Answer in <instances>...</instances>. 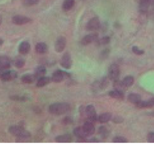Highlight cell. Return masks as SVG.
I'll list each match as a JSON object with an SVG mask.
<instances>
[{"label": "cell", "mask_w": 154, "mask_h": 156, "mask_svg": "<svg viewBox=\"0 0 154 156\" xmlns=\"http://www.w3.org/2000/svg\"><path fill=\"white\" fill-rule=\"evenodd\" d=\"M120 68L118 65L114 63L110 66L108 70V77L109 80L116 81L119 80L120 77Z\"/></svg>", "instance_id": "3"}, {"label": "cell", "mask_w": 154, "mask_h": 156, "mask_svg": "<svg viewBox=\"0 0 154 156\" xmlns=\"http://www.w3.org/2000/svg\"><path fill=\"white\" fill-rule=\"evenodd\" d=\"M87 142H89V143H98V142H100V140H98L96 138H92L90 140H89L87 141Z\"/></svg>", "instance_id": "38"}, {"label": "cell", "mask_w": 154, "mask_h": 156, "mask_svg": "<svg viewBox=\"0 0 154 156\" xmlns=\"http://www.w3.org/2000/svg\"><path fill=\"white\" fill-rule=\"evenodd\" d=\"M2 23V16L0 15V26L1 25Z\"/></svg>", "instance_id": "44"}, {"label": "cell", "mask_w": 154, "mask_h": 156, "mask_svg": "<svg viewBox=\"0 0 154 156\" xmlns=\"http://www.w3.org/2000/svg\"><path fill=\"white\" fill-rule=\"evenodd\" d=\"M128 100L132 104H136L141 101V96L136 93H131L128 96Z\"/></svg>", "instance_id": "23"}, {"label": "cell", "mask_w": 154, "mask_h": 156, "mask_svg": "<svg viewBox=\"0 0 154 156\" xmlns=\"http://www.w3.org/2000/svg\"><path fill=\"white\" fill-rule=\"evenodd\" d=\"M132 51L134 52L135 54L138 55H142V54H143L145 53V51H144V50H140V49L138 48V47H135V46L132 47Z\"/></svg>", "instance_id": "35"}, {"label": "cell", "mask_w": 154, "mask_h": 156, "mask_svg": "<svg viewBox=\"0 0 154 156\" xmlns=\"http://www.w3.org/2000/svg\"><path fill=\"white\" fill-rule=\"evenodd\" d=\"M18 77V74L16 71H5L0 78L4 81H12Z\"/></svg>", "instance_id": "12"}, {"label": "cell", "mask_w": 154, "mask_h": 156, "mask_svg": "<svg viewBox=\"0 0 154 156\" xmlns=\"http://www.w3.org/2000/svg\"><path fill=\"white\" fill-rule=\"evenodd\" d=\"M26 65V61L21 57H17L15 60V66L17 68H22Z\"/></svg>", "instance_id": "31"}, {"label": "cell", "mask_w": 154, "mask_h": 156, "mask_svg": "<svg viewBox=\"0 0 154 156\" xmlns=\"http://www.w3.org/2000/svg\"><path fill=\"white\" fill-rule=\"evenodd\" d=\"M37 78L33 74H26L21 77V80L23 83L26 84H31L34 83Z\"/></svg>", "instance_id": "22"}, {"label": "cell", "mask_w": 154, "mask_h": 156, "mask_svg": "<svg viewBox=\"0 0 154 156\" xmlns=\"http://www.w3.org/2000/svg\"><path fill=\"white\" fill-rule=\"evenodd\" d=\"M46 73H47L46 68L44 66H39L35 69L34 74L37 79H39L42 77L45 76Z\"/></svg>", "instance_id": "19"}, {"label": "cell", "mask_w": 154, "mask_h": 156, "mask_svg": "<svg viewBox=\"0 0 154 156\" xmlns=\"http://www.w3.org/2000/svg\"><path fill=\"white\" fill-rule=\"evenodd\" d=\"M71 109L70 105L67 103H56L50 105V112L55 115H61L68 113Z\"/></svg>", "instance_id": "1"}, {"label": "cell", "mask_w": 154, "mask_h": 156, "mask_svg": "<svg viewBox=\"0 0 154 156\" xmlns=\"http://www.w3.org/2000/svg\"><path fill=\"white\" fill-rule=\"evenodd\" d=\"M109 53V50H105L103 51L102 52V55H101V57H103V58H105V57H107V56L108 55V54Z\"/></svg>", "instance_id": "39"}, {"label": "cell", "mask_w": 154, "mask_h": 156, "mask_svg": "<svg viewBox=\"0 0 154 156\" xmlns=\"http://www.w3.org/2000/svg\"><path fill=\"white\" fill-rule=\"evenodd\" d=\"M147 141L149 143H154V132H150L148 134Z\"/></svg>", "instance_id": "37"}, {"label": "cell", "mask_w": 154, "mask_h": 156, "mask_svg": "<svg viewBox=\"0 0 154 156\" xmlns=\"http://www.w3.org/2000/svg\"><path fill=\"white\" fill-rule=\"evenodd\" d=\"M150 6V0H139V12L140 14L146 15Z\"/></svg>", "instance_id": "13"}, {"label": "cell", "mask_w": 154, "mask_h": 156, "mask_svg": "<svg viewBox=\"0 0 154 156\" xmlns=\"http://www.w3.org/2000/svg\"><path fill=\"white\" fill-rule=\"evenodd\" d=\"M108 95L112 98H114L117 100H123L125 98L124 92L116 90V89L113 90H111L108 93Z\"/></svg>", "instance_id": "17"}, {"label": "cell", "mask_w": 154, "mask_h": 156, "mask_svg": "<svg viewBox=\"0 0 154 156\" xmlns=\"http://www.w3.org/2000/svg\"><path fill=\"white\" fill-rule=\"evenodd\" d=\"M150 4L154 10V0H150Z\"/></svg>", "instance_id": "41"}, {"label": "cell", "mask_w": 154, "mask_h": 156, "mask_svg": "<svg viewBox=\"0 0 154 156\" xmlns=\"http://www.w3.org/2000/svg\"><path fill=\"white\" fill-rule=\"evenodd\" d=\"M75 4V0H64L62 4V9L64 11L67 12L72 9Z\"/></svg>", "instance_id": "26"}, {"label": "cell", "mask_w": 154, "mask_h": 156, "mask_svg": "<svg viewBox=\"0 0 154 156\" xmlns=\"http://www.w3.org/2000/svg\"><path fill=\"white\" fill-rule=\"evenodd\" d=\"M82 127L87 137L92 136L95 132V128L94 127V125L92 122L89 121L86 122Z\"/></svg>", "instance_id": "14"}, {"label": "cell", "mask_w": 154, "mask_h": 156, "mask_svg": "<svg viewBox=\"0 0 154 156\" xmlns=\"http://www.w3.org/2000/svg\"><path fill=\"white\" fill-rule=\"evenodd\" d=\"M86 114L89 121L95 122L98 121V115L95 107L93 105H89L86 107Z\"/></svg>", "instance_id": "5"}, {"label": "cell", "mask_w": 154, "mask_h": 156, "mask_svg": "<svg viewBox=\"0 0 154 156\" xmlns=\"http://www.w3.org/2000/svg\"><path fill=\"white\" fill-rule=\"evenodd\" d=\"M66 45V39L64 36L58 37L55 43V50L57 52H63Z\"/></svg>", "instance_id": "9"}, {"label": "cell", "mask_w": 154, "mask_h": 156, "mask_svg": "<svg viewBox=\"0 0 154 156\" xmlns=\"http://www.w3.org/2000/svg\"><path fill=\"white\" fill-rule=\"evenodd\" d=\"M73 122V119L70 116H66L62 120V123L64 125H70Z\"/></svg>", "instance_id": "34"}, {"label": "cell", "mask_w": 154, "mask_h": 156, "mask_svg": "<svg viewBox=\"0 0 154 156\" xmlns=\"http://www.w3.org/2000/svg\"><path fill=\"white\" fill-rule=\"evenodd\" d=\"M3 43H4L3 40H2V39H1V38H0V46H1V45L3 44Z\"/></svg>", "instance_id": "43"}, {"label": "cell", "mask_w": 154, "mask_h": 156, "mask_svg": "<svg viewBox=\"0 0 154 156\" xmlns=\"http://www.w3.org/2000/svg\"><path fill=\"white\" fill-rule=\"evenodd\" d=\"M30 49H31L30 44H29V42L26 41L22 42L18 47L19 52L23 55L27 54L28 52H30Z\"/></svg>", "instance_id": "16"}, {"label": "cell", "mask_w": 154, "mask_h": 156, "mask_svg": "<svg viewBox=\"0 0 154 156\" xmlns=\"http://www.w3.org/2000/svg\"><path fill=\"white\" fill-rule=\"evenodd\" d=\"M70 77L71 74L69 73L61 70H57L52 74L51 81L56 83H59L62 82L63 80L68 79Z\"/></svg>", "instance_id": "4"}, {"label": "cell", "mask_w": 154, "mask_h": 156, "mask_svg": "<svg viewBox=\"0 0 154 156\" xmlns=\"http://www.w3.org/2000/svg\"><path fill=\"white\" fill-rule=\"evenodd\" d=\"M72 137L70 134L60 135L55 137V140L58 143H68L72 142Z\"/></svg>", "instance_id": "18"}, {"label": "cell", "mask_w": 154, "mask_h": 156, "mask_svg": "<svg viewBox=\"0 0 154 156\" xmlns=\"http://www.w3.org/2000/svg\"><path fill=\"white\" fill-rule=\"evenodd\" d=\"M110 42V37L109 36H104L101 39H98L95 43L98 46H102L108 44Z\"/></svg>", "instance_id": "28"}, {"label": "cell", "mask_w": 154, "mask_h": 156, "mask_svg": "<svg viewBox=\"0 0 154 156\" xmlns=\"http://www.w3.org/2000/svg\"><path fill=\"white\" fill-rule=\"evenodd\" d=\"M98 37V34L96 33L87 34L82 39L81 44L84 46L88 45L93 42H95L99 39Z\"/></svg>", "instance_id": "8"}, {"label": "cell", "mask_w": 154, "mask_h": 156, "mask_svg": "<svg viewBox=\"0 0 154 156\" xmlns=\"http://www.w3.org/2000/svg\"><path fill=\"white\" fill-rule=\"evenodd\" d=\"M9 132L14 136L17 137L18 139L25 140L31 137V133L25 130L23 127L18 126H12L9 127Z\"/></svg>", "instance_id": "2"}, {"label": "cell", "mask_w": 154, "mask_h": 156, "mask_svg": "<svg viewBox=\"0 0 154 156\" xmlns=\"http://www.w3.org/2000/svg\"><path fill=\"white\" fill-rule=\"evenodd\" d=\"M51 81V78L49 77L44 76L40 78L37 79V82L36 84V86L38 87H42L45 86L46 85L48 84Z\"/></svg>", "instance_id": "20"}, {"label": "cell", "mask_w": 154, "mask_h": 156, "mask_svg": "<svg viewBox=\"0 0 154 156\" xmlns=\"http://www.w3.org/2000/svg\"><path fill=\"white\" fill-rule=\"evenodd\" d=\"M5 71V70H4V69H2L1 67H0V77H1V76L2 75V74L4 73Z\"/></svg>", "instance_id": "42"}, {"label": "cell", "mask_w": 154, "mask_h": 156, "mask_svg": "<svg viewBox=\"0 0 154 156\" xmlns=\"http://www.w3.org/2000/svg\"><path fill=\"white\" fill-rule=\"evenodd\" d=\"M98 134L103 139H106L108 137V131L104 126H101L98 129Z\"/></svg>", "instance_id": "30"}, {"label": "cell", "mask_w": 154, "mask_h": 156, "mask_svg": "<svg viewBox=\"0 0 154 156\" xmlns=\"http://www.w3.org/2000/svg\"><path fill=\"white\" fill-rule=\"evenodd\" d=\"M36 51L39 54H45L48 51V46L45 43L40 42L36 45Z\"/></svg>", "instance_id": "25"}, {"label": "cell", "mask_w": 154, "mask_h": 156, "mask_svg": "<svg viewBox=\"0 0 154 156\" xmlns=\"http://www.w3.org/2000/svg\"><path fill=\"white\" fill-rule=\"evenodd\" d=\"M148 101H149V103L150 105H151V108H152V107H154V98H151L150 100H148Z\"/></svg>", "instance_id": "40"}, {"label": "cell", "mask_w": 154, "mask_h": 156, "mask_svg": "<svg viewBox=\"0 0 154 156\" xmlns=\"http://www.w3.org/2000/svg\"><path fill=\"white\" fill-rule=\"evenodd\" d=\"M39 0H24V3L26 5H33L38 4Z\"/></svg>", "instance_id": "36"}, {"label": "cell", "mask_w": 154, "mask_h": 156, "mask_svg": "<svg viewBox=\"0 0 154 156\" xmlns=\"http://www.w3.org/2000/svg\"><path fill=\"white\" fill-rule=\"evenodd\" d=\"M31 21L32 20L30 18L21 15H16L12 18V23L18 26L28 24L31 23Z\"/></svg>", "instance_id": "10"}, {"label": "cell", "mask_w": 154, "mask_h": 156, "mask_svg": "<svg viewBox=\"0 0 154 156\" xmlns=\"http://www.w3.org/2000/svg\"><path fill=\"white\" fill-rule=\"evenodd\" d=\"M11 65L12 62L8 57L5 55L0 56V67L2 69L6 71L11 67Z\"/></svg>", "instance_id": "15"}, {"label": "cell", "mask_w": 154, "mask_h": 156, "mask_svg": "<svg viewBox=\"0 0 154 156\" xmlns=\"http://www.w3.org/2000/svg\"><path fill=\"white\" fill-rule=\"evenodd\" d=\"M101 27V23L98 17L91 18L86 24V28L87 31H93L100 29Z\"/></svg>", "instance_id": "7"}, {"label": "cell", "mask_w": 154, "mask_h": 156, "mask_svg": "<svg viewBox=\"0 0 154 156\" xmlns=\"http://www.w3.org/2000/svg\"><path fill=\"white\" fill-rule=\"evenodd\" d=\"M60 65L65 69H70L72 66V60L71 55L69 52H65L60 60Z\"/></svg>", "instance_id": "6"}, {"label": "cell", "mask_w": 154, "mask_h": 156, "mask_svg": "<svg viewBox=\"0 0 154 156\" xmlns=\"http://www.w3.org/2000/svg\"><path fill=\"white\" fill-rule=\"evenodd\" d=\"M112 118V115L110 113H104L101 115H100L98 117V121L101 123H106L110 121Z\"/></svg>", "instance_id": "24"}, {"label": "cell", "mask_w": 154, "mask_h": 156, "mask_svg": "<svg viewBox=\"0 0 154 156\" xmlns=\"http://www.w3.org/2000/svg\"><path fill=\"white\" fill-rule=\"evenodd\" d=\"M112 121L113 122H114L115 124H121L124 122V119L122 117L120 116H114L113 118H111Z\"/></svg>", "instance_id": "33"}, {"label": "cell", "mask_w": 154, "mask_h": 156, "mask_svg": "<svg viewBox=\"0 0 154 156\" xmlns=\"http://www.w3.org/2000/svg\"><path fill=\"white\" fill-rule=\"evenodd\" d=\"M74 134L78 139H85L87 137L82 127H78L74 130Z\"/></svg>", "instance_id": "21"}, {"label": "cell", "mask_w": 154, "mask_h": 156, "mask_svg": "<svg viewBox=\"0 0 154 156\" xmlns=\"http://www.w3.org/2000/svg\"><path fill=\"white\" fill-rule=\"evenodd\" d=\"M122 82L127 88H128L134 83V78L131 76H127L124 78Z\"/></svg>", "instance_id": "27"}, {"label": "cell", "mask_w": 154, "mask_h": 156, "mask_svg": "<svg viewBox=\"0 0 154 156\" xmlns=\"http://www.w3.org/2000/svg\"><path fill=\"white\" fill-rule=\"evenodd\" d=\"M114 87H115L116 90H119V91H121L123 92H124L125 91V90L127 89L123 84L122 81H120L119 80L116 81H114Z\"/></svg>", "instance_id": "29"}, {"label": "cell", "mask_w": 154, "mask_h": 156, "mask_svg": "<svg viewBox=\"0 0 154 156\" xmlns=\"http://www.w3.org/2000/svg\"><path fill=\"white\" fill-rule=\"evenodd\" d=\"M113 143H127L128 139L124 136H116L112 140Z\"/></svg>", "instance_id": "32"}, {"label": "cell", "mask_w": 154, "mask_h": 156, "mask_svg": "<svg viewBox=\"0 0 154 156\" xmlns=\"http://www.w3.org/2000/svg\"><path fill=\"white\" fill-rule=\"evenodd\" d=\"M108 77H103L100 81H96L93 83V90H104L108 86L109 81Z\"/></svg>", "instance_id": "11"}]
</instances>
